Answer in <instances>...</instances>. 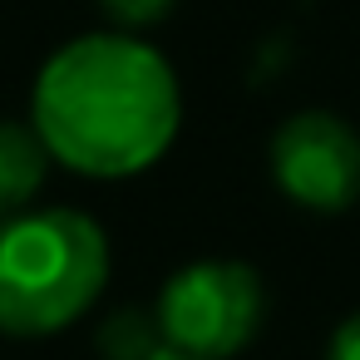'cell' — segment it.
<instances>
[{
    "mask_svg": "<svg viewBox=\"0 0 360 360\" xmlns=\"http://www.w3.org/2000/svg\"><path fill=\"white\" fill-rule=\"evenodd\" d=\"M178 0H99V11L114 20V30H143V25H158Z\"/></svg>",
    "mask_w": 360,
    "mask_h": 360,
    "instance_id": "7",
    "label": "cell"
},
{
    "mask_svg": "<svg viewBox=\"0 0 360 360\" xmlns=\"http://www.w3.org/2000/svg\"><path fill=\"white\" fill-rule=\"evenodd\" d=\"M99 350H104V360H148L153 350H163L158 316H143V311L109 316L99 326Z\"/></svg>",
    "mask_w": 360,
    "mask_h": 360,
    "instance_id": "6",
    "label": "cell"
},
{
    "mask_svg": "<svg viewBox=\"0 0 360 360\" xmlns=\"http://www.w3.org/2000/svg\"><path fill=\"white\" fill-rule=\"evenodd\" d=\"M271 178L306 212H345L360 198V134L340 114L301 109L271 139Z\"/></svg>",
    "mask_w": 360,
    "mask_h": 360,
    "instance_id": "4",
    "label": "cell"
},
{
    "mask_svg": "<svg viewBox=\"0 0 360 360\" xmlns=\"http://www.w3.org/2000/svg\"><path fill=\"white\" fill-rule=\"evenodd\" d=\"M148 360H202V355H188V350H173V345H163V350H153Z\"/></svg>",
    "mask_w": 360,
    "mask_h": 360,
    "instance_id": "9",
    "label": "cell"
},
{
    "mask_svg": "<svg viewBox=\"0 0 360 360\" xmlns=\"http://www.w3.org/2000/svg\"><path fill=\"white\" fill-rule=\"evenodd\" d=\"M50 163L55 158H50L45 139L35 134V124L0 119V217H15L35 202Z\"/></svg>",
    "mask_w": 360,
    "mask_h": 360,
    "instance_id": "5",
    "label": "cell"
},
{
    "mask_svg": "<svg viewBox=\"0 0 360 360\" xmlns=\"http://www.w3.org/2000/svg\"><path fill=\"white\" fill-rule=\"evenodd\" d=\"M109 286V237L89 212L25 207L0 217V330L55 335Z\"/></svg>",
    "mask_w": 360,
    "mask_h": 360,
    "instance_id": "2",
    "label": "cell"
},
{
    "mask_svg": "<svg viewBox=\"0 0 360 360\" xmlns=\"http://www.w3.org/2000/svg\"><path fill=\"white\" fill-rule=\"evenodd\" d=\"M326 360H360V311L335 326V335L326 345Z\"/></svg>",
    "mask_w": 360,
    "mask_h": 360,
    "instance_id": "8",
    "label": "cell"
},
{
    "mask_svg": "<svg viewBox=\"0 0 360 360\" xmlns=\"http://www.w3.org/2000/svg\"><path fill=\"white\" fill-rule=\"evenodd\" d=\"M153 316H158L163 345L202 355V360H227L262 330L266 286H262L257 266H247V262L202 257L168 276Z\"/></svg>",
    "mask_w": 360,
    "mask_h": 360,
    "instance_id": "3",
    "label": "cell"
},
{
    "mask_svg": "<svg viewBox=\"0 0 360 360\" xmlns=\"http://www.w3.org/2000/svg\"><path fill=\"white\" fill-rule=\"evenodd\" d=\"M30 124L60 168L99 183L139 178L173 148L183 89L148 40L134 30H94L40 65Z\"/></svg>",
    "mask_w": 360,
    "mask_h": 360,
    "instance_id": "1",
    "label": "cell"
}]
</instances>
